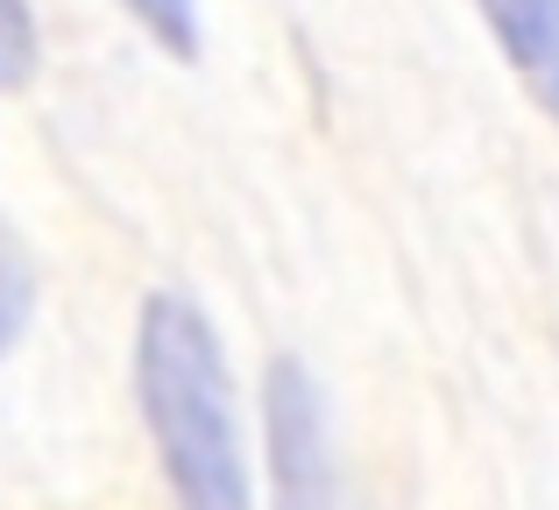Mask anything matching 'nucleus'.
<instances>
[{
    "label": "nucleus",
    "instance_id": "nucleus-4",
    "mask_svg": "<svg viewBox=\"0 0 559 510\" xmlns=\"http://www.w3.org/2000/svg\"><path fill=\"white\" fill-rule=\"evenodd\" d=\"M36 14H28V0H0V93H22L28 79H36Z\"/></svg>",
    "mask_w": 559,
    "mask_h": 510
},
{
    "label": "nucleus",
    "instance_id": "nucleus-2",
    "mask_svg": "<svg viewBox=\"0 0 559 510\" xmlns=\"http://www.w3.org/2000/svg\"><path fill=\"white\" fill-rule=\"evenodd\" d=\"M262 447H270V497L276 510H347L333 404L305 361L276 355L262 383Z\"/></svg>",
    "mask_w": 559,
    "mask_h": 510
},
{
    "label": "nucleus",
    "instance_id": "nucleus-6",
    "mask_svg": "<svg viewBox=\"0 0 559 510\" xmlns=\"http://www.w3.org/2000/svg\"><path fill=\"white\" fill-rule=\"evenodd\" d=\"M170 57H199V0H121Z\"/></svg>",
    "mask_w": 559,
    "mask_h": 510
},
{
    "label": "nucleus",
    "instance_id": "nucleus-1",
    "mask_svg": "<svg viewBox=\"0 0 559 510\" xmlns=\"http://www.w3.org/2000/svg\"><path fill=\"white\" fill-rule=\"evenodd\" d=\"M135 398L178 510H255L234 369L213 319L178 290H156L135 327Z\"/></svg>",
    "mask_w": 559,
    "mask_h": 510
},
{
    "label": "nucleus",
    "instance_id": "nucleus-5",
    "mask_svg": "<svg viewBox=\"0 0 559 510\" xmlns=\"http://www.w3.org/2000/svg\"><path fill=\"white\" fill-rule=\"evenodd\" d=\"M28 312H36V270H28V256L0 235V355L28 333Z\"/></svg>",
    "mask_w": 559,
    "mask_h": 510
},
{
    "label": "nucleus",
    "instance_id": "nucleus-3",
    "mask_svg": "<svg viewBox=\"0 0 559 510\" xmlns=\"http://www.w3.org/2000/svg\"><path fill=\"white\" fill-rule=\"evenodd\" d=\"M524 93L559 121V0H475Z\"/></svg>",
    "mask_w": 559,
    "mask_h": 510
}]
</instances>
